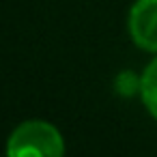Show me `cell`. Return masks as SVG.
<instances>
[{
	"label": "cell",
	"mask_w": 157,
	"mask_h": 157,
	"mask_svg": "<svg viewBox=\"0 0 157 157\" xmlns=\"http://www.w3.org/2000/svg\"><path fill=\"white\" fill-rule=\"evenodd\" d=\"M65 142L58 129L45 121H26L7 140V155L11 157H60Z\"/></svg>",
	"instance_id": "cell-1"
},
{
	"label": "cell",
	"mask_w": 157,
	"mask_h": 157,
	"mask_svg": "<svg viewBox=\"0 0 157 157\" xmlns=\"http://www.w3.org/2000/svg\"><path fill=\"white\" fill-rule=\"evenodd\" d=\"M129 35L146 52H157V0H138L129 11Z\"/></svg>",
	"instance_id": "cell-2"
},
{
	"label": "cell",
	"mask_w": 157,
	"mask_h": 157,
	"mask_svg": "<svg viewBox=\"0 0 157 157\" xmlns=\"http://www.w3.org/2000/svg\"><path fill=\"white\" fill-rule=\"evenodd\" d=\"M140 95L148 110V114L157 121V56L146 65L140 82Z\"/></svg>",
	"instance_id": "cell-3"
},
{
	"label": "cell",
	"mask_w": 157,
	"mask_h": 157,
	"mask_svg": "<svg viewBox=\"0 0 157 157\" xmlns=\"http://www.w3.org/2000/svg\"><path fill=\"white\" fill-rule=\"evenodd\" d=\"M140 82H142V78L133 75L131 71H123L116 78V93L123 97H131V95L140 93Z\"/></svg>",
	"instance_id": "cell-4"
}]
</instances>
